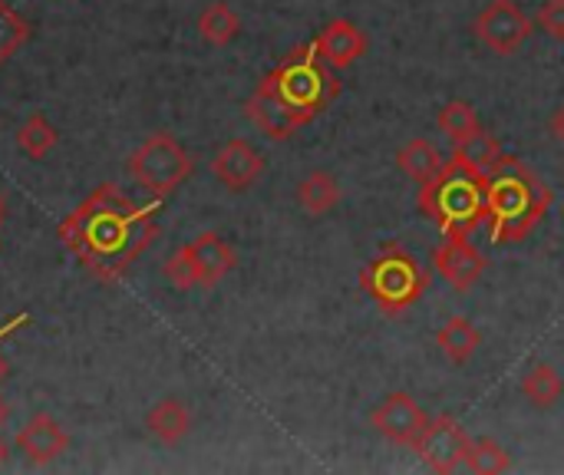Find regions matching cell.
<instances>
[{
    "label": "cell",
    "instance_id": "cell-15",
    "mask_svg": "<svg viewBox=\"0 0 564 475\" xmlns=\"http://www.w3.org/2000/svg\"><path fill=\"white\" fill-rule=\"evenodd\" d=\"M17 450L33 463V466H46L53 460H59L69 450V436L66 430L50 420V417H33L20 433H17Z\"/></svg>",
    "mask_w": 564,
    "mask_h": 475
},
{
    "label": "cell",
    "instance_id": "cell-8",
    "mask_svg": "<svg viewBox=\"0 0 564 475\" xmlns=\"http://www.w3.org/2000/svg\"><path fill=\"white\" fill-rule=\"evenodd\" d=\"M370 423H373V430H377L387 443L416 450V443L423 440V433H426V427H430V413L420 407L416 397L397 390V393H390V397L373 410Z\"/></svg>",
    "mask_w": 564,
    "mask_h": 475
},
{
    "label": "cell",
    "instance_id": "cell-14",
    "mask_svg": "<svg viewBox=\"0 0 564 475\" xmlns=\"http://www.w3.org/2000/svg\"><path fill=\"white\" fill-rule=\"evenodd\" d=\"M192 261H195V271H198V288H215L218 281H225L235 265H238V255L235 248L218 235V231H202L195 241L185 245Z\"/></svg>",
    "mask_w": 564,
    "mask_h": 475
},
{
    "label": "cell",
    "instance_id": "cell-27",
    "mask_svg": "<svg viewBox=\"0 0 564 475\" xmlns=\"http://www.w3.org/2000/svg\"><path fill=\"white\" fill-rule=\"evenodd\" d=\"M165 278H169V284L178 288V291L198 288V271H195V261H192L188 248H178V251L165 261Z\"/></svg>",
    "mask_w": 564,
    "mask_h": 475
},
{
    "label": "cell",
    "instance_id": "cell-29",
    "mask_svg": "<svg viewBox=\"0 0 564 475\" xmlns=\"http://www.w3.org/2000/svg\"><path fill=\"white\" fill-rule=\"evenodd\" d=\"M20 324H26V317H10V324H3L0 327V344H3V337H10ZM7 377V360H3V354H0V380Z\"/></svg>",
    "mask_w": 564,
    "mask_h": 475
},
{
    "label": "cell",
    "instance_id": "cell-24",
    "mask_svg": "<svg viewBox=\"0 0 564 475\" xmlns=\"http://www.w3.org/2000/svg\"><path fill=\"white\" fill-rule=\"evenodd\" d=\"M436 122H440V129H443V136H446L449 142H463V139H469L473 132H479V129H482L479 112H476V109H473V102H466V99H453V102H446V106L440 109Z\"/></svg>",
    "mask_w": 564,
    "mask_h": 475
},
{
    "label": "cell",
    "instance_id": "cell-20",
    "mask_svg": "<svg viewBox=\"0 0 564 475\" xmlns=\"http://www.w3.org/2000/svg\"><path fill=\"white\" fill-rule=\"evenodd\" d=\"M519 390H522V397H525L535 410H552V407L564 397V380L552 364L539 360V364H532V367L522 374Z\"/></svg>",
    "mask_w": 564,
    "mask_h": 475
},
{
    "label": "cell",
    "instance_id": "cell-9",
    "mask_svg": "<svg viewBox=\"0 0 564 475\" xmlns=\"http://www.w3.org/2000/svg\"><path fill=\"white\" fill-rule=\"evenodd\" d=\"M466 446H469V433L463 430V423L449 413H440V417H430V427L423 440L416 443V453L433 473L446 475L463 466Z\"/></svg>",
    "mask_w": 564,
    "mask_h": 475
},
{
    "label": "cell",
    "instance_id": "cell-30",
    "mask_svg": "<svg viewBox=\"0 0 564 475\" xmlns=\"http://www.w3.org/2000/svg\"><path fill=\"white\" fill-rule=\"evenodd\" d=\"M549 129H552V136H555V142H562L564 145V102L552 112V119H549Z\"/></svg>",
    "mask_w": 564,
    "mask_h": 475
},
{
    "label": "cell",
    "instance_id": "cell-18",
    "mask_svg": "<svg viewBox=\"0 0 564 475\" xmlns=\"http://www.w3.org/2000/svg\"><path fill=\"white\" fill-rule=\"evenodd\" d=\"M397 165H400V172L410 175L416 185H426V182H433V179L446 169V159H443V152H440L430 139L416 136V139H410L406 145L397 149Z\"/></svg>",
    "mask_w": 564,
    "mask_h": 475
},
{
    "label": "cell",
    "instance_id": "cell-5",
    "mask_svg": "<svg viewBox=\"0 0 564 475\" xmlns=\"http://www.w3.org/2000/svg\"><path fill=\"white\" fill-rule=\"evenodd\" d=\"M271 86L281 93V99L297 109L307 122L317 119L337 96H340V79L337 69H330L314 46H301L291 56H284L271 73H268Z\"/></svg>",
    "mask_w": 564,
    "mask_h": 475
},
{
    "label": "cell",
    "instance_id": "cell-17",
    "mask_svg": "<svg viewBox=\"0 0 564 475\" xmlns=\"http://www.w3.org/2000/svg\"><path fill=\"white\" fill-rule=\"evenodd\" d=\"M436 347L446 354L449 364L466 367L476 350L482 347V331L469 321V317H449L440 331H436Z\"/></svg>",
    "mask_w": 564,
    "mask_h": 475
},
{
    "label": "cell",
    "instance_id": "cell-25",
    "mask_svg": "<svg viewBox=\"0 0 564 475\" xmlns=\"http://www.w3.org/2000/svg\"><path fill=\"white\" fill-rule=\"evenodd\" d=\"M56 129L40 116V112H33L20 129H17V145H20V152L23 155H30V159H43V155H50V149L56 145Z\"/></svg>",
    "mask_w": 564,
    "mask_h": 475
},
{
    "label": "cell",
    "instance_id": "cell-21",
    "mask_svg": "<svg viewBox=\"0 0 564 475\" xmlns=\"http://www.w3.org/2000/svg\"><path fill=\"white\" fill-rule=\"evenodd\" d=\"M145 427H149V433H152L159 443L175 446V443H182V440L188 436V430H192V413H188L178 400L169 397V400H162V403H155V407L149 410Z\"/></svg>",
    "mask_w": 564,
    "mask_h": 475
},
{
    "label": "cell",
    "instance_id": "cell-2",
    "mask_svg": "<svg viewBox=\"0 0 564 475\" xmlns=\"http://www.w3.org/2000/svg\"><path fill=\"white\" fill-rule=\"evenodd\" d=\"M552 188L519 159L506 155L486 175V228L496 245L525 241L549 215Z\"/></svg>",
    "mask_w": 564,
    "mask_h": 475
},
{
    "label": "cell",
    "instance_id": "cell-31",
    "mask_svg": "<svg viewBox=\"0 0 564 475\" xmlns=\"http://www.w3.org/2000/svg\"><path fill=\"white\" fill-rule=\"evenodd\" d=\"M7 417H10V407H7V400L0 397V427L7 423Z\"/></svg>",
    "mask_w": 564,
    "mask_h": 475
},
{
    "label": "cell",
    "instance_id": "cell-3",
    "mask_svg": "<svg viewBox=\"0 0 564 475\" xmlns=\"http://www.w3.org/2000/svg\"><path fill=\"white\" fill-rule=\"evenodd\" d=\"M416 205L420 215L443 231V238H469L479 225H486V179L446 162L433 182L420 185Z\"/></svg>",
    "mask_w": 564,
    "mask_h": 475
},
{
    "label": "cell",
    "instance_id": "cell-16",
    "mask_svg": "<svg viewBox=\"0 0 564 475\" xmlns=\"http://www.w3.org/2000/svg\"><path fill=\"white\" fill-rule=\"evenodd\" d=\"M499 159H502V142H499L492 132H486V129L473 132V136L463 139V142H453V155H449V162H456V165H463L466 172L482 175V179L496 169Z\"/></svg>",
    "mask_w": 564,
    "mask_h": 475
},
{
    "label": "cell",
    "instance_id": "cell-1",
    "mask_svg": "<svg viewBox=\"0 0 564 475\" xmlns=\"http://www.w3.org/2000/svg\"><path fill=\"white\" fill-rule=\"evenodd\" d=\"M159 212L162 198L139 205L106 182L63 218L59 241L96 281H119L159 238Z\"/></svg>",
    "mask_w": 564,
    "mask_h": 475
},
{
    "label": "cell",
    "instance_id": "cell-10",
    "mask_svg": "<svg viewBox=\"0 0 564 475\" xmlns=\"http://www.w3.org/2000/svg\"><path fill=\"white\" fill-rule=\"evenodd\" d=\"M245 116H248L268 139H274V142H284V139H291L301 126H307V119L281 99V93L271 86L268 76H264V79L254 86V93L248 96Z\"/></svg>",
    "mask_w": 564,
    "mask_h": 475
},
{
    "label": "cell",
    "instance_id": "cell-12",
    "mask_svg": "<svg viewBox=\"0 0 564 475\" xmlns=\"http://www.w3.org/2000/svg\"><path fill=\"white\" fill-rule=\"evenodd\" d=\"M433 265L440 271V278L456 288V291H469L479 284V278L486 274L489 261L482 258V251L469 241V238H446L436 251H433Z\"/></svg>",
    "mask_w": 564,
    "mask_h": 475
},
{
    "label": "cell",
    "instance_id": "cell-13",
    "mask_svg": "<svg viewBox=\"0 0 564 475\" xmlns=\"http://www.w3.org/2000/svg\"><path fill=\"white\" fill-rule=\"evenodd\" d=\"M215 179L231 188V192H248L261 175H264V155L248 142V139H231L225 142L215 159H212Z\"/></svg>",
    "mask_w": 564,
    "mask_h": 475
},
{
    "label": "cell",
    "instance_id": "cell-11",
    "mask_svg": "<svg viewBox=\"0 0 564 475\" xmlns=\"http://www.w3.org/2000/svg\"><path fill=\"white\" fill-rule=\"evenodd\" d=\"M314 53L330 66V69H347V66H354L357 60H364L367 56V46H370V40H367V33L354 23V20H347V17H334V20H327L324 26H321V33L314 36Z\"/></svg>",
    "mask_w": 564,
    "mask_h": 475
},
{
    "label": "cell",
    "instance_id": "cell-33",
    "mask_svg": "<svg viewBox=\"0 0 564 475\" xmlns=\"http://www.w3.org/2000/svg\"><path fill=\"white\" fill-rule=\"evenodd\" d=\"M0 222H3V198H0Z\"/></svg>",
    "mask_w": 564,
    "mask_h": 475
},
{
    "label": "cell",
    "instance_id": "cell-28",
    "mask_svg": "<svg viewBox=\"0 0 564 475\" xmlns=\"http://www.w3.org/2000/svg\"><path fill=\"white\" fill-rule=\"evenodd\" d=\"M539 26L552 36L564 43V0H545L539 7Z\"/></svg>",
    "mask_w": 564,
    "mask_h": 475
},
{
    "label": "cell",
    "instance_id": "cell-6",
    "mask_svg": "<svg viewBox=\"0 0 564 475\" xmlns=\"http://www.w3.org/2000/svg\"><path fill=\"white\" fill-rule=\"evenodd\" d=\"M195 162L192 155L182 149V142L169 132H155L149 136L132 155H129V172L132 179L155 198L172 195L188 175H192Z\"/></svg>",
    "mask_w": 564,
    "mask_h": 475
},
{
    "label": "cell",
    "instance_id": "cell-26",
    "mask_svg": "<svg viewBox=\"0 0 564 475\" xmlns=\"http://www.w3.org/2000/svg\"><path fill=\"white\" fill-rule=\"evenodd\" d=\"M30 40V23L7 3L0 0V66Z\"/></svg>",
    "mask_w": 564,
    "mask_h": 475
},
{
    "label": "cell",
    "instance_id": "cell-32",
    "mask_svg": "<svg viewBox=\"0 0 564 475\" xmlns=\"http://www.w3.org/2000/svg\"><path fill=\"white\" fill-rule=\"evenodd\" d=\"M7 460H10V446H7V443L0 440V466H3Z\"/></svg>",
    "mask_w": 564,
    "mask_h": 475
},
{
    "label": "cell",
    "instance_id": "cell-19",
    "mask_svg": "<svg viewBox=\"0 0 564 475\" xmlns=\"http://www.w3.org/2000/svg\"><path fill=\"white\" fill-rule=\"evenodd\" d=\"M340 198H344V188H340L337 175H330L324 169H317V172H311L307 179L297 182V205L314 218L334 212L340 205Z\"/></svg>",
    "mask_w": 564,
    "mask_h": 475
},
{
    "label": "cell",
    "instance_id": "cell-23",
    "mask_svg": "<svg viewBox=\"0 0 564 475\" xmlns=\"http://www.w3.org/2000/svg\"><path fill=\"white\" fill-rule=\"evenodd\" d=\"M463 466L476 475H502L512 469V456H509L506 446L496 443L492 436H476V440L469 436Z\"/></svg>",
    "mask_w": 564,
    "mask_h": 475
},
{
    "label": "cell",
    "instance_id": "cell-22",
    "mask_svg": "<svg viewBox=\"0 0 564 475\" xmlns=\"http://www.w3.org/2000/svg\"><path fill=\"white\" fill-rule=\"evenodd\" d=\"M198 33L205 43L212 46H228L238 33H241V17L225 3V0H215L202 10L198 17Z\"/></svg>",
    "mask_w": 564,
    "mask_h": 475
},
{
    "label": "cell",
    "instance_id": "cell-4",
    "mask_svg": "<svg viewBox=\"0 0 564 475\" xmlns=\"http://www.w3.org/2000/svg\"><path fill=\"white\" fill-rule=\"evenodd\" d=\"M360 288L367 291V298L383 314L397 317V314H403V311H410L413 304L423 301V294L430 288V274L406 248L387 245L360 271Z\"/></svg>",
    "mask_w": 564,
    "mask_h": 475
},
{
    "label": "cell",
    "instance_id": "cell-7",
    "mask_svg": "<svg viewBox=\"0 0 564 475\" xmlns=\"http://www.w3.org/2000/svg\"><path fill=\"white\" fill-rule=\"evenodd\" d=\"M473 33L496 56H512L529 43V36L535 33V23L529 20L519 0H489L476 17Z\"/></svg>",
    "mask_w": 564,
    "mask_h": 475
}]
</instances>
